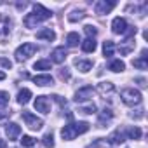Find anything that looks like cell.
<instances>
[{
	"label": "cell",
	"instance_id": "33",
	"mask_svg": "<svg viewBox=\"0 0 148 148\" xmlns=\"http://www.w3.org/2000/svg\"><path fill=\"white\" fill-rule=\"evenodd\" d=\"M59 79H61V80H68V79H70V71H68L66 68H61V70H59Z\"/></svg>",
	"mask_w": 148,
	"mask_h": 148
},
{
	"label": "cell",
	"instance_id": "15",
	"mask_svg": "<svg viewBox=\"0 0 148 148\" xmlns=\"http://www.w3.org/2000/svg\"><path fill=\"white\" fill-rule=\"evenodd\" d=\"M33 82L40 87H45V86H52L54 80H52L51 75H37V77H33Z\"/></svg>",
	"mask_w": 148,
	"mask_h": 148
},
{
	"label": "cell",
	"instance_id": "26",
	"mask_svg": "<svg viewBox=\"0 0 148 148\" xmlns=\"http://www.w3.org/2000/svg\"><path fill=\"white\" fill-rule=\"evenodd\" d=\"M132 66H136V68H139V70H146V68H148V59H146V58L134 59V61H132Z\"/></svg>",
	"mask_w": 148,
	"mask_h": 148
},
{
	"label": "cell",
	"instance_id": "18",
	"mask_svg": "<svg viewBox=\"0 0 148 148\" xmlns=\"http://www.w3.org/2000/svg\"><path fill=\"white\" fill-rule=\"evenodd\" d=\"M108 141H110L112 145H119V143H124V141H125V134H124V132H120V131L117 129L115 132H112V134H110Z\"/></svg>",
	"mask_w": 148,
	"mask_h": 148
},
{
	"label": "cell",
	"instance_id": "8",
	"mask_svg": "<svg viewBox=\"0 0 148 148\" xmlns=\"http://www.w3.org/2000/svg\"><path fill=\"white\" fill-rule=\"evenodd\" d=\"M35 110L42 112V113H49L51 112V101L47 96H37L35 99Z\"/></svg>",
	"mask_w": 148,
	"mask_h": 148
},
{
	"label": "cell",
	"instance_id": "17",
	"mask_svg": "<svg viewBox=\"0 0 148 148\" xmlns=\"http://www.w3.org/2000/svg\"><path fill=\"white\" fill-rule=\"evenodd\" d=\"M96 45H98L96 40L91 38V37H87V38L82 42V51H84V52H94V51H96Z\"/></svg>",
	"mask_w": 148,
	"mask_h": 148
},
{
	"label": "cell",
	"instance_id": "30",
	"mask_svg": "<svg viewBox=\"0 0 148 148\" xmlns=\"http://www.w3.org/2000/svg\"><path fill=\"white\" fill-rule=\"evenodd\" d=\"M80 112H84V113H94V112H96V105H94V103L82 105V106H80Z\"/></svg>",
	"mask_w": 148,
	"mask_h": 148
},
{
	"label": "cell",
	"instance_id": "32",
	"mask_svg": "<svg viewBox=\"0 0 148 148\" xmlns=\"http://www.w3.org/2000/svg\"><path fill=\"white\" fill-rule=\"evenodd\" d=\"M7 103H9V92L0 91V106H5Z\"/></svg>",
	"mask_w": 148,
	"mask_h": 148
},
{
	"label": "cell",
	"instance_id": "10",
	"mask_svg": "<svg viewBox=\"0 0 148 148\" xmlns=\"http://www.w3.org/2000/svg\"><path fill=\"white\" fill-rule=\"evenodd\" d=\"M91 96H92V87H91V86H86V87H82V89H79V91L75 92V101H77V103H84V101H87Z\"/></svg>",
	"mask_w": 148,
	"mask_h": 148
},
{
	"label": "cell",
	"instance_id": "36",
	"mask_svg": "<svg viewBox=\"0 0 148 148\" xmlns=\"http://www.w3.org/2000/svg\"><path fill=\"white\" fill-rule=\"evenodd\" d=\"M52 98H54V99H56V101H58V103L61 105V108H64V106H66V101H64V99H63L61 96H58V94H54Z\"/></svg>",
	"mask_w": 148,
	"mask_h": 148
},
{
	"label": "cell",
	"instance_id": "20",
	"mask_svg": "<svg viewBox=\"0 0 148 148\" xmlns=\"http://www.w3.org/2000/svg\"><path fill=\"white\" fill-rule=\"evenodd\" d=\"M30 98H32V91L30 89H21L18 92V103L19 105H26L30 101Z\"/></svg>",
	"mask_w": 148,
	"mask_h": 148
},
{
	"label": "cell",
	"instance_id": "35",
	"mask_svg": "<svg viewBox=\"0 0 148 148\" xmlns=\"http://www.w3.org/2000/svg\"><path fill=\"white\" fill-rule=\"evenodd\" d=\"M0 64H2L4 68H7V70H9V68H12V63H11L9 59H5V58H2V59H0Z\"/></svg>",
	"mask_w": 148,
	"mask_h": 148
},
{
	"label": "cell",
	"instance_id": "22",
	"mask_svg": "<svg viewBox=\"0 0 148 148\" xmlns=\"http://www.w3.org/2000/svg\"><path fill=\"white\" fill-rule=\"evenodd\" d=\"M113 52H115V44H113L112 40L103 42V54H105L106 58H112V56H113Z\"/></svg>",
	"mask_w": 148,
	"mask_h": 148
},
{
	"label": "cell",
	"instance_id": "3",
	"mask_svg": "<svg viewBox=\"0 0 148 148\" xmlns=\"http://www.w3.org/2000/svg\"><path fill=\"white\" fill-rule=\"evenodd\" d=\"M120 98H122V101L127 105V106H136V105H139L141 103V92L138 91V89H132V87H127V89H124L122 92H120Z\"/></svg>",
	"mask_w": 148,
	"mask_h": 148
},
{
	"label": "cell",
	"instance_id": "37",
	"mask_svg": "<svg viewBox=\"0 0 148 148\" xmlns=\"http://www.w3.org/2000/svg\"><path fill=\"white\" fill-rule=\"evenodd\" d=\"M136 82H138L141 87H145V86H146V80H145V79H136Z\"/></svg>",
	"mask_w": 148,
	"mask_h": 148
},
{
	"label": "cell",
	"instance_id": "24",
	"mask_svg": "<svg viewBox=\"0 0 148 148\" xmlns=\"http://www.w3.org/2000/svg\"><path fill=\"white\" fill-rule=\"evenodd\" d=\"M9 30H11V19L0 14V33H9Z\"/></svg>",
	"mask_w": 148,
	"mask_h": 148
},
{
	"label": "cell",
	"instance_id": "9",
	"mask_svg": "<svg viewBox=\"0 0 148 148\" xmlns=\"http://www.w3.org/2000/svg\"><path fill=\"white\" fill-rule=\"evenodd\" d=\"M98 92L106 99V98H110V96L115 92V86H113L112 82H99V84H98Z\"/></svg>",
	"mask_w": 148,
	"mask_h": 148
},
{
	"label": "cell",
	"instance_id": "29",
	"mask_svg": "<svg viewBox=\"0 0 148 148\" xmlns=\"http://www.w3.org/2000/svg\"><path fill=\"white\" fill-rule=\"evenodd\" d=\"M21 145L26 146V148H32V146L35 145V139H33L32 136H26V134H25V136L21 138Z\"/></svg>",
	"mask_w": 148,
	"mask_h": 148
},
{
	"label": "cell",
	"instance_id": "19",
	"mask_svg": "<svg viewBox=\"0 0 148 148\" xmlns=\"http://www.w3.org/2000/svg\"><path fill=\"white\" fill-rule=\"evenodd\" d=\"M84 18H86V12H84L82 9H73V11L68 14V21H71V23L80 21V19H84Z\"/></svg>",
	"mask_w": 148,
	"mask_h": 148
},
{
	"label": "cell",
	"instance_id": "11",
	"mask_svg": "<svg viewBox=\"0 0 148 148\" xmlns=\"http://www.w3.org/2000/svg\"><path fill=\"white\" fill-rule=\"evenodd\" d=\"M5 134H7V138H9L11 141H14V139L21 134V127H19L18 124H14V122H9V124L5 125Z\"/></svg>",
	"mask_w": 148,
	"mask_h": 148
},
{
	"label": "cell",
	"instance_id": "21",
	"mask_svg": "<svg viewBox=\"0 0 148 148\" xmlns=\"http://www.w3.org/2000/svg\"><path fill=\"white\" fill-rule=\"evenodd\" d=\"M79 42H80V37H79V33H77V32H71V33H68V35H66V44H68L70 47H77V45H79Z\"/></svg>",
	"mask_w": 148,
	"mask_h": 148
},
{
	"label": "cell",
	"instance_id": "31",
	"mask_svg": "<svg viewBox=\"0 0 148 148\" xmlns=\"http://www.w3.org/2000/svg\"><path fill=\"white\" fill-rule=\"evenodd\" d=\"M84 32H86V33H87V37H91V38H94V37H96V33H98V30H96L92 25H86V26H84Z\"/></svg>",
	"mask_w": 148,
	"mask_h": 148
},
{
	"label": "cell",
	"instance_id": "7",
	"mask_svg": "<svg viewBox=\"0 0 148 148\" xmlns=\"http://www.w3.org/2000/svg\"><path fill=\"white\" fill-rule=\"evenodd\" d=\"M127 28H129V25H127V21L124 18H115L112 21V32L117 33V35H124L127 32Z\"/></svg>",
	"mask_w": 148,
	"mask_h": 148
},
{
	"label": "cell",
	"instance_id": "38",
	"mask_svg": "<svg viewBox=\"0 0 148 148\" xmlns=\"http://www.w3.org/2000/svg\"><path fill=\"white\" fill-rule=\"evenodd\" d=\"M0 148H7V143L4 139H0Z\"/></svg>",
	"mask_w": 148,
	"mask_h": 148
},
{
	"label": "cell",
	"instance_id": "13",
	"mask_svg": "<svg viewBox=\"0 0 148 148\" xmlns=\"http://www.w3.org/2000/svg\"><path fill=\"white\" fill-rule=\"evenodd\" d=\"M112 119H113V112H112L110 108H105V110L99 113V119H98V125H99V127H103V125H105L106 122H110Z\"/></svg>",
	"mask_w": 148,
	"mask_h": 148
},
{
	"label": "cell",
	"instance_id": "23",
	"mask_svg": "<svg viewBox=\"0 0 148 148\" xmlns=\"http://www.w3.org/2000/svg\"><path fill=\"white\" fill-rule=\"evenodd\" d=\"M108 70L119 73V71H124V70H125V64H124V61H120V59H113V61L108 64Z\"/></svg>",
	"mask_w": 148,
	"mask_h": 148
},
{
	"label": "cell",
	"instance_id": "14",
	"mask_svg": "<svg viewBox=\"0 0 148 148\" xmlns=\"http://www.w3.org/2000/svg\"><path fill=\"white\" fill-rule=\"evenodd\" d=\"M75 66L82 73H87L89 70H92V61L91 59H75Z\"/></svg>",
	"mask_w": 148,
	"mask_h": 148
},
{
	"label": "cell",
	"instance_id": "4",
	"mask_svg": "<svg viewBox=\"0 0 148 148\" xmlns=\"http://www.w3.org/2000/svg\"><path fill=\"white\" fill-rule=\"evenodd\" d=\"M38 51V47L32 42H25L23 45H19L16 49V61H26L30 56H33Z\"/></svg>",
	"mask_w": 148,
	"mask_h": 148
},
{
	"label": "cell",
	"instance_id": "5",
	"mask_svg": "<svg viewBox=\"0 0 148 148\" xmlns=\"http://www.w3.org/2000/svg\"><path fill=\"white\" fill-rule=\"evenodd\" d=\"M23 120H25V124L32 129V131H40L42 129V125H44V120L42 119H38L37 115H33V113H30V112H23Z\"/></svg>",
	"mask_w": 148,
	"mask_h": 148
},
{
	"label": "cell",
	"instance_id": "39",
	"mask_svg": "<svg viewBox=\"0 0 148 148\" xmlns=\"http://www.w3.org/2000/svg\"><path fill=\"white\" fill-rule=\"evenodd\" d=\"M4 79H5V73H4V71H0V80H4Z\"/></svg>",
	"mask_w": 148,
	"mask_h": 148
},
{
	"label": "cell",
	"instance_id": "34",
	"mask_svg": "<svg viewBox=\"0 0 148 148\" xmlns=\"http://www.w3.org/2000/svg\"><path fill=\"white\" fill-rule=\"evenodd\" d=\"M11 117V112L9 110H0V122H4Z\"/></svg>",
	"mask_w": 148,
	"mask_h": 148
},
{
	"label": "cell",
	"instance_id": "28",
	"mask_svg": "<svg viewBox=\"0 0 148 148\" xmlns=\"http://www.w3.org/2000/svg\"><path fill=\"white\" fill-rule=\"evenodd\" d=\"M42 143L45 148H54V138H52V132H47L44 138H42Z\"/></svg>",
	"mask_w": 148,
	"mask_h": 148
},
{
	"label": "cell",
	"instance_id": "25",
	"mask_svg": "<svg viewBox=\"0 0 148 148\" xmlns=\"http://www.w3.org/2000/svg\"><path fill=\"white\" fill-rule=\"evenodd\" d=\"M125 136L129 139H139L141 138V129L139 127H131V129L125 131Z\"/></svg>",
	"mask_w": 148,
	"mask_h": 148
},
{
	"label": "cell",
	"instance_id": "12",
	"mask_svg": "<svg viewBox=\"0 0 148 148\" xmlns=\"http://www.w3.org/2000/svg\"><path fill=\"white\" fill-rule=\"evenodd\" d=\"M51 59L54 63H63L66 59V49L64 47H56L52 52H51Z\"/></svg>",
	"mask_w": 148,
	"mask_h": 148
},
{
	"label": "cell",
	"instance_id": "1",
	"mask_svg": "<svg viewBox=\"0 0 148 148\" xmlns=\"http://www.w3.org/2000/svg\"><path fill=\"white\" fill-rule=\"evenodd\" d=\"M51 18H52V12L49 9H45L40 4H35L33 5V12L26 14V18H25V26L26 28H35L38 23H42L45 19H51Z\"/></svg>",
	"mask_w": 148,
	"mask_h": 148
},
{
	"label": "cell",
	"instance_id": "16",
	"mask_svg": "<svg viewBox=\"0 0 148 148\" xmlns=\"http://www.w3.org/2000/svg\"><path fill=\"white\" fill-rule=\"evenodd\" d=\"M37 38H40V40H54L56 38V33L51 30V28H44V30H40L38 33H37Z\"/></svg>",
	"mask_w": 148,
	"mask_h": 148
},
{
	"label": "cell",
	"instance_id": "2",
	"mask_svg": "<svg viewBox=\"0 0 148 148\" xmlns=\"http://www.w3.org/2000/svg\"><path fill=\"white\" fill-rule=\"evenodd\" d=\"M89 131V124L87 122H70L61 129V138L64 141H71L75 139L79 134H84Z\"/></svg>",
	"mask_w": 148,
	"mask_h": 148
},
{
	"label": "cell",
	"instance_id": "6",
	"mask_svg": "<svg viewBox=\"0 0 148 148\" xmlns=\"http://www.w3.org/2000/svg\"><path fill=\"white\" fill-rule=\"evenodd\" d=\"M117 5V2H113V0H99V2H96L94 4V11L98 12V14H108L113 7Z\"/></svg>",
	"mask_w": 148,
	"mask_h": 148
},
{
	"label": "cell",
	"instance_id": "27",
	"mask_svg": "<svg viewBox=\"0 0 148 148\" xmlns=\"http://www.w3.org/2000/svg\"><path fill=\"white\" fill-rule=\"evenodd\" d=\"M33 68H35V70H51V61L40 59V61H37V63L33 64Z\"/></svg>",
	"mask_w": 148,
	"mask_h": 148
}]
</instances>
